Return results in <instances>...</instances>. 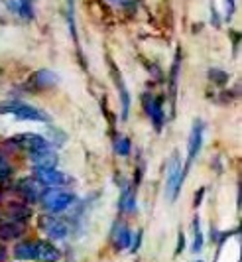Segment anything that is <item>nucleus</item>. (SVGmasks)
Instances as JSON below:
<instances>
[{
	"label": "nucleus",
	"instance_id": "f257e3e1",
	"mask_svg": "<svg viewBox=\"0 0 242 262\" xmlns=\"http://www.w3.org/2000/svg\"><path fill=\"white\" fill-rule=\"evenodd\" d=\"M0 113L4 115H14L20 120H34V122H50V115H45L43 111L36 108L26 103H20V101H12V103H4L0 105Z\"/></svg>",
	"mask_w": 242,
	"mask_h": 262
},
{
	"label": "nucleus",
	"instance_id": "f03ea898",
	"mask_svg": "<svg viewBox=\"0 0 242 262\" xmlns=\"http://www.w3.org/2000/svg\"><path fill=\"white\" fill-rule=\"evenodd\" d=\"M183 180H185V176H183V166H181V162H179V156L174 154L172 160L167 162V182H165V195L170 197V201H175V199H177Z\"/></svg>",
	"mask_w": 242,
	"mask_h": 262
},
{
	"label": "nucleus",
	"instance_id": "7ed1b4c3",
	"mask_svg": "<svg viewBox=\"0 0 242 262\" xmlns=\"http://www.w3.org/2000/svg\"><path fill=\"white\" fill-rule=\"evenodd\" d=\"M43 207L52 213H61L65 211L69 205L75 203V195L73 193H67V191H57V189H47L45 193L40 195Z\"/></svg>",
	"mask_w": 242,
	"mask_h": 262
},
{
	"label": "nucleus",
	"instance_id": "20e7f679",
	"mask_svg": "<svg viewBox=\"0 0 242 262\" xmlns=\"http://www.w3.org/2000/svg\"><path fill=\"white\" fill-rule=\"evenodd\" d=\"M203 148V122L201 120H195L193 126H191V134H189V144H187V162L183 166V176L187 178V171L193 164V160L199 156Z\"/></svg>",
	"mask_w": 242,
	"mask_h": 262
},
{
	"label": "nucleus",
	"instance_id": "39448f33",
	"mask_svg": "<svg viewBox=\"0 0 242 262\" xmlns=\"http://www.w3.org/2000/svg\"><path fill=\"white\" fill-rule=\"evenodd\" d=\"M30 158H32L36 170H54V168H57V162H59L57 152H54V150L47 148V146L38 148V150H32V152H30Z\"/></svg>",
	"mask_w": 242,
	"mask_h": 262
},
{
	"label": "nucleus",
	"instance_id": "423d86ee",
	"mask_svg": "<svg viewBox=\"0 0 242 262\" xmlns=\"http://www.w3.org/2000/svg\"><path fill=\"white\" fill-rule=\"evenodd\" d=\"M36 182L45 187H57V185H69L73 180L67 173L54 168V170H36Z\"/></svg>",
	"mask_w": 242,
	"mask_h": 262
},
{
	"label": "nucleus",
	"instance_id": "0eeeda50",
	"mask_svg": "<svg viewBox=\"0 0 242 262\" xmlns=\"http://www.w3.org/2000/svg\"><path fill=\"white\" fill-rule=\"evenodd\" d=\"M144 108L152 118L154 128L160 132L165 124V115H163V106H161L160 97H144Z\"/></svg>",
	"mask_w": 242,
	"mask_h": 262
},
{
	"label": "nucleus",
	"instance_id": "6e6552de",
	"mask_svg": "<svg viewBox=\"0 0 242 262\" xmlns=\"http://www.w3.org/2000/svg\"><path fill=\"white\" fill-rule=\"evenodd\" d=\"M110 69H112V77H114V83H116V87H118V95H120L122 120H126V118H128V111H130V93H128L126 85H124V79H122V75L118 73V69L114 67L112 61H110Z\"/></svg>",
	"mask_w": 242,
	"mask_h": 262
},
{
	"label": "nucleus",
	"instance_id": "1a4fd4ad",
	"mask_svg": "<svg viewBox=\"0 0 242 262\" xmlns=\"http://www.w3.org/2000/svg\"><path fill=\"white\" fill-rule=\"evenodd\" d=\"M14 142L22 148H28L30 152L32 150H38V148H43L47 146V140L41 136V134H34V132H24V134H16L14 136Z\"/></svg>",
	"mask_w": 242,
	"mask_h": 262
},
{
	"label": "nucleus",
	"instance_id": "9d476101",
	"mask_svg": "<svg viewBox=\"0 0 242 262\" xmlns=\"http://www.w3.org/2000/svg\"><path fill=\"white\" fill-rule=\"evenodd\" d=\"M41 225H43V229L47 231V236L54 238V241H61V238H65L69 233L67 225L63 223V221H57L55 217H43V219H41Z\"/></svg>",
	"mask_w": 242,
	"mask_h": 262
},
{
	"label": "nucleus",
	"instance_id": "9b49d317",
	"mask_svg": "<svg viewBox=\"0 0 242 262\" xmlns=\"http://www.w3.org/2000/svg\"><path fill=\"white\" fill-rule=\"evenodd\" d=\"M59 250L57 247H54L52 243H47V241H40V243H36V258L41 262H57L59 260Z\"/></svg>",
	"mask_w": 242,
	"mask_h": 262
},
{
	"label": "nucleus",
	"instance_id": "f8f14e48",
	"mask_svg": "<svg viewBox=\"0 0 242 262\" xmlns=\"http://www.w3.org/2000/svg\"><path fill=\"white\" fill-rule=\"evenodd\" d=\"M179 66H181V53H175L174 66H172V73H170V101H172V111H175V93H177V79H179Z\"/></svg>",
	"mask_w": 242,
	"mask_h": 262
},
{
	"label": "nucleus",
	"instance_id": "ddd939ff",
	"mask_svg": "<svg viewBox=\"0 0 242 262\" xmlns=\"http://www.w3.org/2000/svg\"><path fill=\"white\" fill-rule=\"evenodd\" d=\"M14 256L18 260H36V243H20L14 247Z\"/></svg>",
	"mask_w": 242,
	"mask_h": 262
},
{
	"label": "nucleus",
	"instance_id": "4468645a",
	"mask_svg": "<svg viewBox=\"0 0 242 262\" xmlns=\"http://www.w3.org/2000/svg\"><path fill=\"white\" fill-rule=\"evenodd\" d=\"M118 209L120 211H128L132 213L136 209V193L132 187H124L120 193V201H118Z\"/></svg>",
	"mask_w": 242,
	"mask_h": 262
},
{
	"label": "nucleus",
	"instance_id": "2eb2a0df",
	"mask_svg": "<svg viewBox=\"0 0 242 262\" xmlns=\"http://www.w3.org/2000/svg\"><path fill=\"white\" fill-rule=\"evenodd\" d=\"M34 85L36 87H50V85H54L55 81H57V75H55L54 71H50V69H41V71H38L36 75H34Z\"/></svg>",
	"mask_w": 242,
	"mask_h": 262
},
{
	"label": "nucleus",
	"instance_id": "dca6fc26",
	"mask_svg": "<svg viewBox=\"0 0 242 262\" xmlns=\"http://www.w3.org/2000/svg\"><path fill=\"white\" fill-rule=\"evenodd\" d=\"M18 236H22V227L18 223L0 225V238H4V241H16Z\"/></svg>",
	"mask_w": 242,
	"mask_h": 262
},
{
	"label": "nucleus",
	"instance_id": "f3484780",
	"mask_svg": "<svg viewBox=\"0 0 242 262\" xmlns=\"http://www.w3.org/2000/svg\"><path fill=\"white\" fill-rule=\"evenodd\" d=\"M22 193L26 197L28 201H38L40 199V184L38 182H32V180H28V182H22Z\"/></svg>",
	"mask_w": 242,
	"mask_h": 262
},
{
	"label": "nucleus",
	"instance_id": "a211bd4d",
	"mask_svg": "<svg viewBox=\"0 0 242 262\" xmlns=\"http://www.w3.org/2000/svg\"><path fill=\"white\" fill-rule=\"evenodd\" d=\"M130 241H132V235H130L128 227H124V225H122L120 229L116 231V238H114V247H116V250L128 249V247H130Z\"/></svg>",
	"mask_w": 242,
	"mask_h": 262
},
{
	"label": "nucleus",
	"instance_id": "6ab92c4d",
	"mask_svg": "<svg viewBox=\"0 0 242 262\" xmlns=\"http://www.w3.org/2000/svg\"><path fill=\"white\" fill-rule=\"evenodd\" d=\"M193 252H201L203 250V231H201V223H199V217L193 219V247H191Z\"/></svg>",
	"mask_w": 242,
	"mask_h": 262
},
{
	"label": "nucleus",
	"instance_id": "aec40b11",
	"mask_svg": "<svg viewBox=\"0 0 242 262\" xmlns=\"http://www.w3.org/2000/svg\"><path fill=\"white\" fill-rule=\"evenodd\" d=\"M67 20H69V28H71V34H73V39L77 41V30H75V0H67Z\"/></svg>",
	"mask_w": 242,
	"mask_h": 262
},
{
	"label": "nucleus",
	"instance_id": "412c9836",
	"mask_svg": "<svg viewBox=\"0 0 242 262\" xmlns=\"http://www.w3.org/2000/svg\"><path fill=\"white\" fill-rule=\"evenodd\" d=\"M132 152V142L126 138V136H122L120 140L116 142V154L118 156H128Z\"/></svg>",
	"mask_w": 242,
	"mask_h": 262
},
{
	"label": "nucleus",
	"instance_id": "4be33fe9",
	"mask_svg": "<svg viewBox=\"0 0 242 262\" xmlns=\"http://www.w3.org/2000/svg\"><path fill=\"white\" fill-rule=\"evenodd\" d=\"M10 213H14V217H16L18 221H28V219H30V209H28L26 205H12V207H10Z\"/></svg>",
	"mask_w": 242,
	"mask_h": 262
},
{
	"label": "nucleus",
	"instance_id": "5701e85b",
	"mask_svg": "<svg viewBox=\"0 0 242 262\" xmlns=\"http://www.w3.org/2000/svg\"><path fill=\"white\" fill-rule=\"evenodd\" d=\"M209 79L215 81L216 85H225L229 81V73H225L223 69H211L209 71Z\"/></svg>",
	"mask_w": 242,
	"mask_h": 262
},
{
	"label": "nucleus",
	"instance_id": "b1692460",
	"mask_svg": "<svg viewBox=\"0 0 242 262\" xmlns=\"http://www.w3.org/2000/svg\"><path fill=\"white\" fill-rule=\"evenodd\" d=\"M142 236H144V233H142V231H138V235L134 236V241H130V245H132L130 250H132V252H136V250L140 249V245H142Z\"/></svg>",
	"mask_w": 242,
	"mask_h": 262
},
{
	"label": "nucleus",
	"instance_id": "393cba45",
	"mask_svg": "<svg viewBox=\"0 0 242 262\" xmlns=\"http://www.w3.org/2000/svg\"><path fill=\"white\" fill-rule=\"evenodd\" d=\"M183 249H185V236H183V233H179V235H177V249H175V254H181Z\"/></svg>",
	"mask_w": 242,
	"mask_h": 262
},
{
	"label": "nucleus",
	"instance_id": "a878e982",
	"mask_svg": "<svg viewBox=\"0 0 242 262\" xmlns=\"http://www.w3.org/2000/svg\"><path fill=\"white\" fill-rule=\"evenodd\" d=\"M203 195H205V187H201V189L195 193V207H197V205H199V203L203 201Z\"/></svg>",
	"mask_w": 242,
	"mask_h": 262
},
{
	"label": "nucleus",
	"instance_id": "bb28decb",
	"mask_svg": "<svg viewBox=\"0 0 242 262\" xmlns=\"http://www.w3.org/2000/svg\"><path fill=\"white\" fill-rule=\"evenodd\" d=\"M234 12V0H227V14H229V18L232 16Z\"/></svg>",
	"mask_w": 242,
	"mask_h": 262
},
{
	"label": "nucleus",
	"instance_id": "cd10ccee",
	"mask_svg": "<svg viewBox=\"0 0 242 262\" xmlns=\"http://www.w3.org/2000/svg\"><path fill=\"white\" fill-rule=\"evenodd\" d=\"M213 24H215L216 28L221 26V20H219V14H216V10H213Z\"/></svg>",
	"mask_w": 242,
	"mask_h": 262
},
{
	"label": "nucleus",
	"instance_id": "c85d7f7f",
	"mask_svg": "<svg viewBox=\"0 0 242 262\" xmlns=\"http://www.w3.org/2000/svg\"><path fill=\"white\" fill-rule=\"evenodd\" d=\"M6 260V249L0 245V262H4Z\"/></svg>",
	"mask_w": 242,
	"mask_h": 262
},
{
	"label": "nucleus",
	"instance_id": "c756f323",
	"mask_svg": "<svg viewBox=\"0 0 242 262\" xmlns=\"http://www.w3.org/2000/svg\"><path fill=\"white\" fill-rule=\"evenodd\" d=\"M112 2H120V0H112Z\"/></svg>",
	"mask_w": 242,
	"mask_h": 262
},
{
	"label": "nucleus",
	"instance_id": "7c9ffc66",
	"mask_svg": "<svg viewBox=\"0 0 242 262\" xmlns=\"http://www.w3.org/2000/svg\"><path fill=\"white\" fill-rule=\"evenodd\" d=\"M0 164H2V156H0Z\"/></svg>",
	"mask_w": 242,
	"mask_h": 262
},
{
	"label": "nucleus",
	"instance_id": "2f4dec72",
	"mask_svg": "<svg viewBox=\"0 0 242 262\" xmlns=\"http://www.w3.org/2000/svg\"><path fill=\"white\" fill-rule=\"evenodd\" d=\"M0 199H2V193H0Z\"/></svg>",
	"mask_w": 242,
	"mask_h": 262
},
{
	"label": "nucleus",
	"instance_id": "473e14b6",
	"mask_svg": "<svg viewBox=\"0 0 242 262\" xmlns=\"http://www.w3.org/2000/svg\"><path fill=\"white\" fill-rule=\"evenodd\" d=\"M199 262H201V260H199Z\"/></svg>",
	"mask_w": 242,
	"mask_h": 262
}]
</instances>
